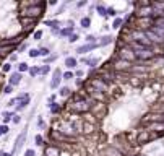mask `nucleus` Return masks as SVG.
Returning a JSON list of instances; mask_svg holds the SVG:
<instances>
[{
	"label": "nucleus",
	"instance_id": "f3484780",
	"mask_svg": "<svg viewBox=\"0 0 164 156\" xmlns=\"http://www.w3.org/2000/svg\"><path fill=\"white\" fill-rule=\"evenodd\" d=\"M89 24H91L89 18H83V20H81V26H83V28H89Z\"/></svg>",
	"mask_w": 164,
	"mask_h": 156
},
{
	"label": "nucleus",
	"instance_id": "58836bf2",
	"mask_svg": "<svg viewBox=\"0 0 164 156\" xmlns=\"http://www.w3.org/2000/svg\"><path fill=\"white\" fill-rule=\"evenodd\" d=\"M13 122H16V124H18V122H20V117H18V115H15V117H13Z\"/></svg>",
	"mask_w": 164,
	"mask_h": 156
},
{
	"label": "nucleus",
	"instance_id": "a211bd4d",
	"mask_svg": "<svg viewBox=\"0 0 164 156\" xmlns=\"http://www.w3.org/2000/svg\"><path fill=\"white\" fill-rule=\"evenodd\" d=\"M50 111H52V114H57V112H60V106L59 104H50Z\"/></svg>",
	"mask_w": 164,
	"mask_h": 156
},
{
	"label": "nucleus",
	"instance_id": "bb28decb",
	"mask_svg": "<svg viewBox=\"0 0 164 156\" xmlns=\"http://www.w3.org/2000/svg\"><path fill=\"white\" fill-rule=\"evenodd\" d=\"M106 15H111V16H115V10H114V8H106Z\"/></svg>",
	"mask_w": 164,
	"mask_h": 156
},
{
	"label": "nucleus",
	"instance_id": "1a4fd4ad",
	"mask_svg": "<svg viewBox=\"0 0 164 156\" xmlns=\"http://www.w3.org/2000/svg\"><path fill=\"white\" fill-rule=\"evenodd\" d=\"M151 31H153L154 34H158V36H159V38L164 41V28H159V26H153V28H151Z\"/></svg>",
	"mask_w": 164,
	"mask_h": 156
},
{
	"label": "nucleus",
	"instance_id": "412c9836",
	"mask_svg": "<svg viewBox=\"0 0 164 156\" xmlns=\"http://www.w3.org/2000/svg\"><path fill=\"white\" fill-rule=\"evenodd\" d=\"M18 70H20V73H21V72H26V70H29V68H28L26 63H20V65H18Z\"/></svg>",
	"mask_w": 164,
	"mask_h": 156
},
{
	"label": "nucleus",
	"instance_id": "ea45409f",
	"mask_svg": "<svg viewBox=\"0 0 164 156\" xmlns=\"http://www.w3.org/2000/svg\"><path fill=\"white\" fill-rule=\"evenodd\" d=\"M2 156H11V155H10V153H4Z\"/></svg>",
	"mask_w": 164,
	"mask_h": 156
},
{
	"label": "nucleus",
	"instance_id": "2eb2a0df",
	"mask_svg": "<svg viewBox=\"0 0 164 156\" xmlns=\"http://www.w3.org/2000/svg\"><path fill=\"white\" fill-rule=\"evenodd\" d=\"M83 62L88 63L89 67H96V65H98V59H84Z\"/></svg>",
	"mask_w": 164,
	"mask_h": 156
},
{
	"label": "nucleus",
	"instance_id": "2f4dec72",
	"mask_svg": "<svg viewBox=\"0 0 164 156\" xmlns=\"http://www.w3.org/2000/svg\"><path fill=\"white\" fill-rule=\"evenodd\" d=\"M120 24H122V20H120V18H117V20L114 21V28H120Z\"/></svg>",
	"mask_w": 164,
	"mask_h": 156
},
{
	"label": "nucleus",
	"instance_id": "423d86ee",
	"mask_svg": "<svg viewBox=\"0 0 164 156\" xmlns=\"http://www.w3.org/2000/svg\"><path fill=\"white\" fill-rule=\"evenodd\" d=\"M115 70H129L130 68V62H125V60H117V62L114 63Z\"/></svg>",
	"mask_w": 164,
	"mask_h": 156
},
{
	"label": "nucleus",
	"instance_id": "4c0bfd02",
	"mask_svg": "<svg viewBox=\"0 0 164 156\" xmlns=\"http://www.w3.org/2000/svg\"><path fill=\"white\" fill-rule=\"evenodd\" d=\"M10 68H11V65H10V63H5V65H4V72H8Z\"/></svg>",
	"mask_w": 164,
	"mask_h": 156
},
{
	"label": "nucleus",
	"instance_id": "473e14b6",
	"mask_svg": "<svg viewBox=\"0 0 164 156\" xmlns=\"http://www.w3.org/2000/svg\"><path fill=\"white\" fill-rule=\"evenodd\" d=\"M11 91H13V90H11V86H10V85H8V86H5L4 93H5V94H10V93H11Z\"/></svg>",
	"mask_w": 164,
	"mask_h": 156
},
{
	"label": "nucleus",
	"instance_id": "20e7f679",
	"mask_svg": "<svg viewBox=\"0 0 164 156\" xmlns=\"http://www.w3.org/2000/svg\"><path fill=\"white\" fill-rule=\"evenodd\" d=\"M60 80H62V72L57 68V70H54V78H52V81H50V88H54V90H55V88L59 86Z\"/></svg>",
	"mask_w": 164,
	"mask_h": 156
},
{
	"label": "nucleus",
	"instance_id": "4468645a",
	"mask_svg": "<svg viewBox=\"0 0 164 156\" xmlns=\"http://www.w3.org/2000/svg\"><path fill=\"white\" fill-rule=\"evenodd\" d=\"M112 39H114L112 36H104V38L98 42V46H106V44H109V42H112Z\"/></svg>",
	"mask_w": 164,
	"mask_h": 156
},
{
	"label": "nucleus",
	"instance_id": "72a5a7b5",
	"mask_svg": "<svg viewBox=\"0 0 164 156\" xmlns=\"http://www.w3.org/2000/svg\"><path fill=\"white\" fill-rule=\"evenodd\" d=\"M42 38V31H36L34 33V39H41Z\"/></svg>",
	"mask_w": 164,
	"mask_h": 156
},
{
	"label": "nucleus",
	"instance_id": "7c9ffc66",
	"mask_svg": "<svg viewBox=\"0 0 164 156\" xmlns=\"http://www.w3.org/2000/svg\"><path fill=\"white\" fill-rule=\"evenodd\" d=\"M45 24H47V26H54V28H55V26H59V21H45Z\"/></svg>",
	"mask_w": 164,
	"mask_h": 156
},
{
	"label": "nucleus",
	"instance_id": "5701e85b",
	"mask_svg": "<svg viewBox=\"0 0 164 156\" xmlns=\"http://www.w3.org/2000/svg\"><path fill=\"white\" fill-rule=\"evenodd\" d=\"M38 56H39L38 49H31V51H29V57H38Z\"/></svg>",
	"mask_w": 164,
	"mask_h": 156
},
{
	"label": "nucleus",
	"instance_id": "f704fd0d",
	"mask_svg": "<svg viewBox=\"0 0 164 156\" xmlns=\"http://www.w3.org/2000/svg\"><path fill=\"white\" fill-rule=\"evenodd\" d=\"M25 156H36V153L33 151V150H28V151L25 153Z\"/></svg>",
	"mask_w": 164,
	"mask_h": 156
},
{
	"label": "nucleus",
	"instance_id": "c85d7f7f",
	"mask_svg": "<svg viewBox=\"0 0 164 156\" xmlns=\"http://www.w3.org/2000/svg\"><path fill=\"white\" fill-rule=\"evenodd\" d=\"M96 8H98L99 15H106V8H104V7H102V5H98V7H96Z\"/></svg>",
	"mask_w": 164,
	"mask_h": 156
},
{
	"label": "nucleus",
	"instance_id": "9b49d317",
	"mask_svg": "<svg viewBox=\"0 0 164 156\" xmlns=\"http://www.w3.org/2000/svg\"><path fill=\"white\" fill-rule=\"evenodd\" d=\"M153 26H159V28H164V15H163V16H156V18H154Z\"/></svg>",
	"mask_w": 164,
	"mask_h": 156
},
{
	"label": "nucleus",
	"instance_id": "0eeeda50",
	"mask_svg": "<svg viewBox=\"0 0 164 156\" xmlns=\"http://www.w3.org/2000/svg\"><path fill=\"white\" fill-rule=\"evenodd\" d=\"M96 47H98V42H96V44H84V46H81V47H78L77 52L78 54H84V52L93 51V49H96Z\"/></svg>",
	"mask_w": 164,
	"mask_h": 156
},
{
	"label": "nucleus",
	"instance_id": "dca6fc26",
	"mask_svg": "<svg viewBox=\"0 0 164 156\" xmlns=\"http://www.w3.org/2000/svg\"><path fill=\"white\" fill-rule=\"evenodd\" d=\"M72 33H73V26H68V28H65L63 31H60V34H63V36H72Z\"/></svg>",
	"mask_w": 164,
	"mask_h": 156
},
{
	"label": "nucleus",
	"instance_id": "a19ab883",
	"mask_svg": "<svg viewBox=\"0 0 164 156\" xmlns=\"http://www.w3.org/2000/svg\"><path fill=\"white\" fill-rule=\"evenodd\" d=\"M163 49H164V41H163Z\"/></svg>",
	"mask_w": 164,
	"mask_h": 156
},
{
	"label": "nucleus",
	"instance_id": "cd10ccee",
	"mask_svg": "<svg viewBox=\"0 0 164 156\" xmlns=\"http://www.w3.org/2000/svg\"><path fill=\"white\" fill-rule=\"evenodd\" d=\"M60 94H62V96H68L70 90H68V88H62V90H60Z\"/></svg>",
	"mask_w": 164,
	"mask_h": 156
},
{
	"label": "nucleus",
	"instance_id": "6e6552de",
	"mask_svg": "<svg viewBox=\"0 0 164 156\" xmlns=\"http://www.w3.org/2000/svg\"><path fill=\"white\" fill-rule=\"evenodd\" d=\"M21 81V73H13V75L10 76V86H13V85H18Z\"/></svg>",
	"mask_w": 164,
	"mask_h": 156
},
{
	"label": "nucleus",
	"instance_id": "e433bc0d",
	"mask_svg": "<svg viewBox=\"0 0 164 156\" xmlns=\"http://www.w3.org/2000/svg\"><path fill=\"white\" fill-rule=\"evenodd\" d=\"M36 143H38V145H42V137L41 135L36 137Z\"/></svg>",
	"mask_w": 164,
	"mask_h": 156
},
{
	"label": "nucleus",
	"instance_id": "f257e3e1",
	"mask_svg": "<svg viewBox=\"0 0 164 156\" xmlns=\"http://www.w3.org/2000/svg\"><path fill=\"white\" fill-rule=\"evenodd\" d=\"M133 54H135V59L138 60H150L154 57L153 49H145V51H138V52H133Z\"/></svg>",
	"mask_w": 164,
	"mask_h": 156
},
{
	"label": "nucleus",
	"instance_id": "aec40b11",
	"mask_svg": "<svg viewBox=\"0 0 164 156\" xmlns=\"http://www.w3.org/2000/svg\"><path fill=\"white\" fill-rule=\"evenodd\" d=\"M78 104H84V101H81V103H78ZM73 109L75 111H83V109H88V106H73Z\"/></svg>",
	"mask_w": 164,
	"mask_h": 156
},
{
	"label": "nucleus",
	"instance_id": "b1692460",
	"mask_svg": "<svg viewBox=\"0 0 164 156\" xmlns=\"http://www.w3.org/2000/svg\"><path fill=\"white\" fill-rule=\"evenodd\" d=\"M63 78H65V80H72V78H73V73L72 72H67V73H63Z\"/></svg>",
	"mask_w": 164,
	"mask_h": 156
},
{
	"label": "nucleus",
	"instance_id": "6ab92c4d",
	"mask_svg": "<svg viewBox=\"0 0 164 156\" xmlns=\"http://www.w3.org/2000/svg\"><path fill=\"white\" fill-rule=\"evenodd\" d=\"M8 125H0V135H5V133H8Z\"/></svg>",
	"mask_w": 164,
	"mask_h": 156
},
{
	"label": "nucleus",
	"instance_id": "4be33fe9",
	"mask_svg": "<svg viewBox=\"0 0 164 156\" xmlns=\"http://www.w3.org/2000/svg\"><path fill=\"white\" fill-rule=\"evenodd\" d=\"M11 115H13L11 112H5V114H4V120H5V124H7V122H10Z\"/></svg>",
	"mask_w": 164,
	"mask_h": 156
},
{
	"label": "nucleus",
	"instance_id": "9d476101",
	"mask_svg": "<svg viewBox=\"0 0 164 156\" xmlns=\"http://www.w3.org/2000/svg\"><path fill=\"white\" fill-rule=\"evenodd\" d=\"M93 85L98 88V91H106V83L102 80H94V81H93Z\"/></svg>",
	"mask_w": 164,
	"mask_h": 156
},
{
	"label": "nucleus",
	"instance_id": "7ed1b4c3",
	"mask_svg": "<svg viewBox=\"0 0 164 156\" xmlns=\"http://www.w3.org/2000/svg\"><path fill=\"white\" fill-rule=\"evenodd\" d=\"M25 138H26V130H23L21 135H18V138H16V143H15V148H13V155H15V153H18L21 148H23V145H25Z\"/></svg>",
	"mask_w": 164,
	"mask_h": 156
},
{
	"label": "nucleus",
	"instance_id": "393cba45",
	"mask_svg": "<svg viewBox=\"0 0 164 156\" xmlns=\"http://www.w3.org/2000/svg\"><path fill=\"white\" fill-rule=\"evenodd\" d=\"M29 73H31L33 76H36L39 73V68H38V67H33V68H29Z\"/></svg>",
	"mask_w": 164,
	"mask_h": 156
},
{
	"label": "nucleus",
	"instance_id": "f03ea898",
	"mask_svg": "<svg viewBox=\"0 0 164 156\" xmlns=\"http://www.w3.org/2000/svg\"><path fill=\"white\" fill-rule=\"evenodd\" d=\"M120 59L125 60V62H132V60H135V54L130 47H124L120 51Z\"/></svg>",
	"mask_w": 164,
	"mask_h": 156
},
{
	"label": "nucleus",
	"instance_id": "ddd939ff",
	"mask_svg": "<svg viewBox=\"0 0 164 156\" xmlns=\"http://www.w3.org/2000/svg\"><path fill=\"white\" fill-rule=\"evenodd\" d=\"M150 140V132H143L138 135V143H143V142H148Z\"/></svg>",
	"mask_w": 164,
	"mask_h": 156
},
{
	"label": "nucleus",
	"instance_id": "c756f323",
	"mask_svg": "<svg viewBox=\"0 0 164 156\" xmlns=\"http://www.w3.org/2000/svg\"><path fill=\"white\" fill-rule=\"evenodd\" d=\"M39 72H41V73H49V72H50V67H49V65H45V67H42Z\"/></svg>",
	"mask_w": 164,
	"mask_h": 156
},
{
	"label": "nucleus",
	"instance_id": "c9c22d12",
	"mask_svg": "<svg viewBox=\"0 0 164 156\" xmlns=\"http://www.w3.org/2000/svg\"><path fill=\"white\" fill-rule=\"evenodd\" d=\"M77 39H78V36H77V34H72V36H70V39H68V41H70V42H75Z\"/></svg>",
	"mask_w": 164,
	"mask_h": 156
},
{
	"label": "nucleus",
	"instance_id": "39448f33",
	"mask_svg": "<svg viewBox=\"0 0 164 156\" xmlns=\"http://www.w3.org/2000/svg\"><path fill=\"white\" fill-rule=\"evenodd\" d=\"M44 156H60L59 146H54V145L47 146V148H45V151H44Z\"/></svg>",
	"mask_w": 164,
	"mask_h": 156
},
{
	"label": "nucleus",
	"instance_id": "f8f14e48",
	"mask_svg": "<svg viewBox=\"0 0 164 156\" xmlns=\"http://www.w3.org/2000/svg\"><path fill=\"white\" fill-rule=\"evenodd\" d=\"M65 65L68 67V68L77 67V59H73V57H67V59H65Z\"/></svg>",
	"mask_w": 164,
	"mask_h": 156
},
{
	"label": "nucleus",
	"instance_id": "a878e982",
	"mask_svg": "<svg viewBox=\"0 0 164 156\" xmlns=\"http://www.w3.org/2000/svg\"><path fill=\"white\" fill-rule=\"evenodd\" d=\"M39 56H44V57H45V56H49V49H45V47H44V49H41V51H39Z\"/></svg>",
	"mask_w": 164,
	"mask_h": 156
}]
</instances>
